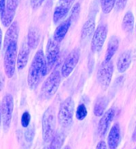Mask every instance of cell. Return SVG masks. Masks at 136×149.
Returning <instances> with one entry per match:
<instances>
[{
	"label": "cell",
	"instance_id": "6da1fadb",
	"mask_svg": "<svg viewBox=\"0 0 136 149\" xmlns=\"http://www.w3.org/2000/svg\"><path fill=\"white\" fill-rule=\"evenodd\" d=\"M48 68L45 54L42 49H39L34 55L33 61L30 65L28 73V85L30 88H34L40 81L48 73Z\"/></svg>",
	"mask_w": 136,
	"mask_h": 149
},
{
	"label": "cell",
	"instance_id": "7a4b0ae2",
	"mask_svg": "<svg viewBox=\"0 0 136 149\" xmlns=\"http://www.w3.org/2000/svg\"><path fill=\"white\" fill-rule=\"evenodd\" d=\"M56 111L53 106H49L42 116V138L44 142H51L56 129Z\"/></svg>",
	"mask_w": 136,
	"mask_h": 149
},
{
	"label": "cell",
	"instance_id": "3957f363",
	"mask_svg": "<svg viewBox=\"0 0 136 149\" xmlns=\"http://www.w3.org/2000/svg\"><path fill=\"white\" fill-rule=\"evenodd\" d=\"M61 78V72L59 70H55L52 72L43 83L41 88V97L44 100L51 98L57 93Z\"/></svg>",
	"mask_w": 136,
	"mask_h": 149
},
{
	"label": "cell",
	"instance_id": "277c9868",
	"mask_svg": "<svg viewBox=\"0 0 136 149\" xmlns=\"http://www.w3.org/2000/svg\"><path fill=\"white\" fill-rule=\"evenodd\" d=\"M75 104L73 98L69 97L64 100L60 104L58 113V122L61 127L67 128L73 121Z\"/></svg>",
	"mask_w": 136,
	"mask_h": 149
},
{
	"label": "cell",
	"instance_id": "5b68a950",
	"mask_svg": "<svg viewBox=\"0 0 136 149\" xmlns=\"http://www.w3.org/2000/svg\"><path fill=\"white\" fill-rule=\"evenodd\" d=\"M18 59V43L17 42L10 44L5 50L4 54V70L7 77L11 78L15 72Z\"/></svg>",
	"mask_w": 136,
	"mask_h": 149
},
{
	"label": "cell",
	"instance_id": "8992f818",
	"mask_svg": "<svg viewBox=\"0 0 136 149\" xmlns=\"http://www.w3.org/2000/svg\"><path fill=\"white\" fill-rule=\"evenodd\" d=\"M14 111V99L10 94L6 95L1 104V118L4 131H7L12 120Z\"/></svg>",
	"mask_w": 136,
	"mask_h": 149
},
{
	"label": "cell",
	"instance_id": "52a82bcc",
	"mask_svg": "<svg viewBox=\"0 0 136 149\" xmlns=\"http://www.w3.org/2000/svg\"><path fill=\"white\" fill-rule=\"evenodd\" d=\"M114 67L112 61H103L100 65L98 73H97V79L100 85L104 88H107L110 85L113 75Z\"/></svg>",
	"mask_w": 136,
	"mask_h": 149
},
{
	"label": "cell",
	"instance_id": "ba28073f",
	"mask_svg": "<svg viewBox=\"0 0 136 149\" xmlns=\"http://www.w3.org/2000/svg\"><path fill=\"white\" fill-rule=\"evenodd\" d=\"M108 35V27L107 25H99L93 33L92 43H91V49L94 54L100 52L105 42L106 38Z\"/></svg>",
	"mask_w": 136,
	"mask_h": 149
},
{
	"label": "cell",
	"instance_id": "9c48e42d",
	"mask_svg": "<svg viewBox=\"0 0 136 149\" xmlns=\"http://www.w3.org/2000/svg\"><path fill=\"white\" fill-rule=\"evenodd\" d=\"M59 54H60L59 42H56L54 39H51V38L49 39L46 46V54H45V59H46L49 73L57 63Z\"/></svg>",
	"mask_w": 136,
	"mask_h": 149
},
{
	"label": "cell",
	"instance_id": "30bf717a",
	"mask_svg": "<svg viewBox=\"0 0 136 149\" xmlns=\"http://www.w3.org/2000/svg\"><path fill=\"white\" fill-rule=\"evenodd\" d=\"M80 56V52L78 48H76L72 50L69 54L68 55L65 61H64V64L60 70L61 76L63 77L64 78H67L73 73L75 67L78 63Z\"/></svg>",
	"mask_w": 136,
	"mask_h": 149
},
{
	"label": "cell",
	"instance_id": "8fae6325",
	"mask_svg": "<svg viewBox=\"0 0 136 149\" xmlns=\"http://www.w3.org/2000/svg\"><path fill=\"white\" fill-rule=\"evenodd\" d=\"M18 5V0H6V8L3 12L1 13L2 23L5 27H9L14 22L13 19L15 18Z\"/></svg>",
	"mask_w": 136,
	"mask_h": 149
},
{
	"label": "cell",
	"instance_id": "7c38bea8",
	"mask_svg": "<svg viewBox=\"0 0 136 149\" xmlns=\"http://www.w3.org/2000/svg\"><path fill=\"white\" fill-rule=\"evenodd\" d=\"M115 116V109L114 108L109 109L107 112L104 113L98 125V133L100 137H103L107 134L108 129L112 123V120Z\"/></svg>",
	"mask_w": 136,
	"mask_h": 149
},
{
	"label": "cell",
	"instance_id": "4fadbf2b",
	"mask_svg": "<svg viewBox=\"0 0 136 149\" xmlns=\"http://www.w3.org/2000/svg\"><path fill=\"white\" fill-rule=\"evenodd\" d=\"M18 33H19V27H18V22H14L12 24L8 27V30L6 31V34H5L4 42H3L4 50H6L10 44H11L12 42H18Z\"/></svg>",
	"mask_w": 136,
	"mask_h": 149
},
{
	"label": "cell",
	"instance_id": "5bb4252c",
	"mask_svg": "<svg viewBox=\"0 0 136 149\" xmlns=\"http://www.w3.org/2000/svg\"><path fill=\"white\" fill-rule=\"evenodd\" d=\"M120 141V128L119 124H115L109 132L108 144L109 149H117Z\"/></svg>",
	"mask_w": 136,
	"mask_h": 149
},
{
	"label": "cell",
	"instance_id": "9a60e30c",
	"mask_svg": "<svg viewBox=\"0 0 136 149\" xmlns=\"http://www.w3.org/2000/svg\"><path fill=\"white\" fill-rule=\"evenodd\" d=\"M30 49V48L28 46V44L23 43L22 45L18 54V59H17V68L19 70H23L25 67L26 66L28 61H29Z\"/></svg>",
	"mask_w": 136,
	"mask_h": 149
},
{
	"label": "cell",
	"instance_id": "2e32d148",
	"mask_svg": "<svg viewBox=\"0 0 136 149\" xmlns=\"http://www.w3.org/2000/svg\"><path fill=\"white\" fill-rule=\"evenodd\" d=\"M71 24H72V21L70 18H67L66 20L62 22L55 30L54 33H53V39L58 42H61L66 35L67 32L71 26Z\"/></svg>",
	"mask_w": 136,
	"mask_h": 149
},
{
	"label": "cell",
	"instance_id": "e0dca14e",
	"mask_svg": "<svg viewBox=\"0 0 136 149\" xmlns=\"http://www.w3.org/2000/svg\"><path fill=\"white\" fill-rule=\"evenodd\" d=\"M131 63V52L130 50L124 52L119 57L117 61V69L119 73H124L130 67Z\"/></svg>",
	"mask_w": 136,
	"mask_h": 149
},
{
	"label": "cell",
	"instance_id": "ac0fdd59",
	"mask_svg": "<svg viewBox=\"0 0 136 149\" xmlns=\"http://www.w3.org/2000/svg\"><path fill=\"white\" fill-rule=\"evenodd\" d=\"M119 39L116 36H112L109 39L108 44V49L105 54V59L104 61H112V57L115 55L119 48Z\"/></svg>",
	"mask_w": 136,
	"mask_h": 149
},
{
	"label": "cell",
	"instance_id": "d6986e66",
	"mask_svg": "<svg viewBox=\"0 0 136 149\" xmlns=\"http://www.w3.org/2000/svg\"><path fill=\"white\" fill-rule=\"evenodd\" d=\"M40 42V32L36 27H31L29 30L27 37V44L30 49H37Z\"/></svg>",
	"mask_w": 136,
	"mask_h": 149
},
{
	"label": "cell",
	"instance_id": "ffe728a7",
	"mask_svg": "<svg viewBox=\"0 0 136 149\" xmlns=\"http://www.w3.org/2000/svg\"><path fill=\"white\" fill-rule=\"evenodd\" d=\"M95 28H96V24H95V18L94 17L89 18L85 22V23L83 26L81 31V39L87 40L89 37L95 33Z\"/></svg>",
	"mask_w": 136,
	"mask_h": 149
},
{
	"label": "cell",
	"instance_id": "44dd1931",
	"mask_svg": "<svg viewBox=\"0 0 136 149\" xmlns=\"http://www.w3.org/2000/svg\"><path fill=\"white\" fill-rule=\"evenodd\" d=\"M135 23V18L131 11H127L123 19L122 22V28L126 33H130L132 31Z\"/></svg>",
	"mask_w": 136,
	"mask_h": 149
},
{
	"label": "cell",
	"instance_id": "7402d4cb",
	"mask_svg": "<svg viewBox=\"0 0 136 149\" xmlns=\"http://www.w3.org/2000/svg\"><path fill=\"white\" fill-rule=\"evenodd\" d=\"M108 101L106 97H101L98 99L94 106L93 113L96 116H102L105 113V109Z\"/></svg>",
	"mask_w": 136,
	"mask_h": 149
},
{
	"label": "cell",
	"instance_id": "603a6c76",
	"mask_svg": "<svg viewBox=\"0 0 136 149\" xmlns=\"http://www.w3.org/2000/svg\"><path fill=\"white\" fill-rule=\"evenodd\" d=\"M65 142V135L60 132H56L49 145L50 149H60Z\"/></svg>",
	"mask_w": 136,
	"mask_h": 149
},
{
	"label": "cell",
	"instance_id": "cb8c5ba5",
	"mask_svg": "<svg viewBox=\"0 0 136 149\" xmlns=\"http://www.w3.org/2000/svg\"><path fill=\"white\" fill-rule=\"evenodd\" d=\"M69 11V9L65 8L62 6L58 5L56 6L54 12H53V22H54V23H58L60 21H61L67 15Z\"/></svg>",
	"mask_w": 136,
	"mask_h": 149
},
{
	"label": "cell",
	"instance_id": "d4e9b609",
	"mask_svg": "<svg viewBox=\"0 0 136 149\" xmlns=\"http://www.w3.org/2000/svg\"><path fill=\"white\" fill-rule=\"evenodd\" d=\"M115 5V0H100V6L104 14H108Z\"/></svg>",
	"mask_w": 136,
	"mask_h": 149
},
{
	"label": "cell",
	"instance_id": "484cf974",
	"mask_svg": "<svg viewBox=\"0 0 136 149\" xmlns=\"http://www.w3.org/2000/svg\"><path fill=\"white\" fill-rule=\"evenodd\" d=\"M34 135H35V129H34V126L33 125L26 128V130L25 132L24 137L26 142L30 145L31 143L33 142V137H34Z\"/></svg>",
	"mask_w": 136,
	"mask_h": 149
},
{
	"label": "cell",
	"instance_id": "4316f807",
	"mask_svg": "<svg viewBox=\"0 0 136 149\" xmlns=\"http://www.w3.org/2000/svg\"><path fill=\"white\" fill-rule=\"evenodd\" d=\"M88 114V110L86 109L84 104H80L76 109V117L78 120H83L87 116Z\"/></svg>",
	"mask_w": 136,
	"mask_h": 149
},
{
	"label": "cell",
	"instance_id": "83f0119b",
	"mask_svg": "<svg viewBox=\"0 0 136 149\" xmlns=\"http://www.w3.org/2000/svg\"><path fill=\"white\" fill-rule=\"evenodd\" d=\"M80 5L79 3H76L73 6L72 10H71V15H70L69 18H71L72 22H76L78 19L79 15H80Z\"/></svg>",
	"mask_w": 136,
	"mask_h": 149
},
{
	"label": "cell",
	"instance_id": "f1b7e54d",
	"mask_svg": "<svg viewBox=\"0 0 136 149\" xmlns=\"http://www.w3.org/2000/svg\"><path fill=\"white\" fill-rule=\"evenodd\" d=\"M31 116L29 112H24L21 118V125L23 128H28L30 124Z\"/></svg>",
	"mask_w": 136,
	"mask_h": 149
},
{
	"label": "cell",
	"instance_id": "f546056e",
	"mask_svg": "<svg viewBox=\"0 0 136 149\" xmlns=\"http://www.w3.org/2000/svg\"><path fill=\"white\" fill-rule=\"evenodd\" d=\"M45 0H30V6L33 10H37L42 5Z\"/></svg>",
	"mask_w": 136,
	"mask_h": 149
},
{
	"label": "cell",
	"instance_id": "4dcf8cb0",
	"mask_svg": "<svg viewBox=\"0 0 136 149\" xmlns=\"http://www.w3.org/2000/svg\"><path fill=\"white\" fill-rule=\"evenodd\" d=\"M127 3V0H115V6L118 10H122L124 9Z\"/></svg>",
	"mask_w": 136,
	"mask_h": 149
},
{
	"label": "cell",
	"instance_id": "1f68e13d",
	"mask_svg": "<svg viewBox=\"0 0 136 149\" xmlns=\"http://www.w3.org/2000/svg\"><path fill=\"white\" fill-rule=\"evenodd\" d=\"M96 149H108V146H107V144H106V143L103 140H101V141H100L98 143Z\"/></svg>",
	"mask_w": 136,
	"mask_h": 149
},
{
	"label": "cell",
	"instance_id": "d6a6232c",
	"mask_svg": "<svg viewBox=\"0 0 136 149\" xmlns=\"http://www.w3.org/2000/svg\"><path fill=\"white\" fill-rule=\"evenodd\" d=\"M6 0H0V7H1V13L4 11V10L6 8Z\"/></svg>",
	"mask_w": 136,
	"mask_h": 149
},
{
	"label": "cell",
	"instance_id": "836d02e7",
	"mask_svg": "<svg viewBox=\"0 0 136 149\" xmlns=\"http://www.w3.org/2000/svg\"><path fill=\"white\" fill-rule=\"evenodd\" d=\"M132 140H133L134 141H135L136 140V127H135V131H134L133 136H132Z\"/></svg>",
	"mask_w": 136,
	"mask_h": 149
},
{
	"label": "cell",
	"instance_id": "e575fe53",
	"mask_svg": "<svg viewBox=\"0 0 136 149\" xmlns=\"http://www.w3.org/2000/svg\"><path fill=\"white\" fill-rule=\"evenodd\" d=\"M1 82H2V85H1V88H3V83H4V77H3V74L1 75Z\"/></svg>",
	"mask_w": 136,
	"mask_h": 149
},
{
	"label": "cell",
	"instance_id": "d590c367",
	"mask_svg": "<svg viewBox=\"0 0 136 149\" xmlns=\"http://www.w3.org/2000/svg\"><path fill=\"white\" fill-rule=\"evenodd\" d=\"M65 149H71V148H70L69 146H66L65 148Z\"/></svg>",
	"mask_w": 136,
	"mask_h": 149
},
{
	"label": "cell",
	"instance_id": "8d00e7d4",
	"mask_svg": "<svg viewBox=\"0 0 136 149\" xmlns=\"http://www.w3.org/2000/svg\"><path fill=\"white\" fill-rule=\"evenodd\" d=\"M43 149H50V148L49 147H45Z\"/></svg>",
	"mask_w": 136,
	"mask_h": 149
}]
</instances>
